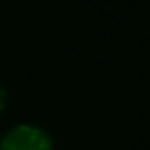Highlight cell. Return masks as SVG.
I'll return each instance as SVG.
<instances>
[{
  "label": "cell",
  "mask_w": 150,
  "mask_h": 150,
  "mask_svg": "<svg viewBox=\"0 0 150 150\" xmlns=\"http://www.w3.org/2000/svg\"><path fill=\"white\" fill-rule=\"evenodd\" d=\"M0 150H53V143L40 127L21 124L2 139Z\"/></svg>",
  "instance_id": "6da1fadb"
},
{
  "label": "cell",
  "mask_w": 150,
  "mask_h": 150,
  "mask_svg": "<svg viewBox=\"0 0 150 150\" xmlns=\"http://www.w3.org/2000/svg\"><path fill=\"white\" fill-rule=\"evenodd\" d=\"M6 105H8V91L4 88H0V112L6 108Z\"/></svg>",
  "instance_id": "7a4b0ae2"
}]
</instances>
